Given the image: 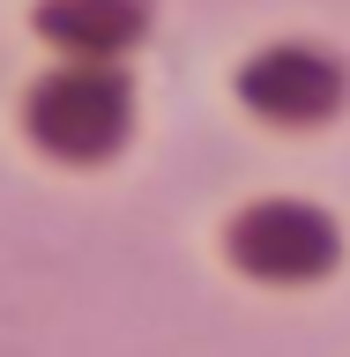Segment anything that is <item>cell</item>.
<instances>
[{
    "label": "cell",
    "mask_w": 350,
    "mask_h": 357,
    "mask_svg": "<svg viewBox=\"0 0 350 357\" xmlns=\"http://www.w3.org/2000/svg\"><path fill=\"white\" fill-rule=\"evenodd\" d=\"M328 253L335 231L313 208H261L239 223V261L261 275H313V268H328Z\"/></svg>",
    "instance_id": "1"
},
{
    "label": "cell",
    "mask_w": 350,
    "mask_h": 357,
    "mask_svg": "<svg viewBox=\"0 0 350 357\" xmlns=\"http://www.w3.org/2000/svg\"><path fill=\"white\" fill-rule=\"evenodd\" d=\"M335 67L321 60V52H268L254 75H246V97L261 112H276V119H321V112L335 105Z\"/></svg>",
    "instance_id": "2"
},
{
    "label": "cell",
    "mask_w": 350,
    "mask_h": 357,
    "mask_svg": "<svg viewBox=\"0 0 350 357\" xmlns=\"http://www.w3.org/2000/svg\"><path fill=\"white\" fill-rule=\"evenodd\" d=\"M112 127H119V97H112V82L75 75V82H60L52 97H45V134L67 142V149H97V142H112Z\"/></svg>",
    "instance_id": "3"
}]
</instances>
